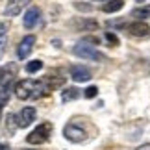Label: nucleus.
Returning <instances> with one entry per match:
<instances>
[{"mask_svg":"<svg viewBox=\"0 0 150 150\" xmlns=\"http://www.w3.org/2000/svg\"><path fill=\"white\" fill-rule=\"evenodd\" d=\"M13 91H15V96L19 100H37V98H43V96H47L50 93L43 80L37 82V80H32V78L17 82Z\"/></svg>","mask_w":150,"mask_h":150,"instance_id":"1","label":"nucleus"},{"mask_svg":"<svg viewBox=\"0 0 150 150\" xmlns=\"http://www.w3.org/2000/svg\"><path fill=\"white\" fill-rule=\"evenodd\" d=\"M95 45H98V39L85 37V39H82V41L72 48V52L78 57H82V59H91V61H102V59H106L104 54H100V52L96 50Z\"/></svg>","mask_w":150,"mask_h":150,"instance_id":"2","label":"nucleus"},{"mask_svg":"<svg viewBox=\"0 0 150 150\" xmlns=\"http://www.w3.org/2000/svg\"><path fill=\"white\" fill-rule=\"evenodd\" d=\"M52 132H54L52 122H41L35 130H32L30 134H28L26 141L30 143V145H43V143H47L50 139Z\"/></svg>","mask_w":150,"mask_h":150,"instance_id":"3","label":"nucleus"},{"mask_svg":"<svg viewBox=\"0 0 150 150\" xmlns=\"http://www.w3.org/2000/svg\"><path fill=\"white\" fill-rule=\"evenodd\" d=\"M63 135H65V139L67 141H71V143H83V141H87V130L83 128L82 124H78V122H69L65 128H63Z\"/></svg>","mask_w":150,"mask_h":150,"instance_id":"4","label":"nucleus"},{"mask_svg":"<svg viewBox=\"0 0 150 150\" xmlns=\"http://www.w3.org/2000/svg\"><path fill=\"white\" fill-rule=\"evenodd\" d=\"M35 117H37L35 108L26 106V108H22L21 111L17 113V124H19V128H28V126L35 120Z\"/></svg>","mask_w":150,"mask_h":150,"instance_id":"5","label":"nucleus"},{"mask_svg":"<svg viewBox=\"0 0 150 150\" xmlns=\"http://www.w3.org/2000/svg\"><path fill=\"white\" fill-rule=\"evenodd\" d=\"M41 21V9L35 8V6H30L26 9L24 17H22V24H24L26 30H32V28L37 26V22Z\"/></svg>","mask_w":150,"mask_h":150,"instance_id":"6","label":"nucleus"},{"mask_svg":"<svg viewBox=\"0 0 150 150\" xmlns=\"http://www.w3.org/2000/svg\"><path fill=\"white\" fill-rule=\"evenodd\" d=\"M32 0H8L6 4V17H17L22 13V9L30 8Z\"/></svg>","mask_w":150,"mask_h":150,"instance_id":"7","label":"nucleus"},{"mask_svg":"<svg viewBox=\"0 0 150 150\" xmlns=\"http://www.w3.org/2000/svg\"><path fill=\"white\" fill-rule=\"evenodd\" d=\"M33 45H35V35L22 37V41L19 43V47H17V57H19V59H26V57L32 54Z\"/></svg>","mask_w":150,"mask_h":150,"instance_id":"8","label":"nucleus"},{"mask_svg":"<svg viewBox=\"0 0 150 150\" xmlns=\"http://www.w3.org/2000/svg\"><path fill=\"white\" fill-rule=\"evenodd\" d=\"M126 32H128L130 35H134V37H145V35L150 33V26L145 21H134V22H130V24L126 26Z\"/></svg>","mask_w":150,"mask_h":150,"instance_id":"9","label":"nucleus"},{"mask_svg":"<svg viewBox=\"0 0 150 150\" xmlns=\"http://www.w3.org/2000/svg\"><path fill=\"white\" fill-rule=\"evenodd\" d=\"M71 78L74 80L76 83H85L91 80V71L87 67H82V65H74L71 69Z\"/></svg>","mask_w":150,"mask_h":150,"instance_id":"10","label":"nucleus"},{"mask_svg":"<svg viewBox=\"0 0 150 150\" xmlns=\"http://www.w3.org/2000/svg\"><path fill=\"white\" fill-rule=\"evenodd\" d=\"M13 76H15V67H13V65L0 69V85L9 87L11 82H13Z\"/></svg>","mask_w":150,"mask_h":150,"instance_id":"11","label":"nucleus"},{"mask_svg":"<svg viewBox=\"0 0 150 150\" xmlns=\"http://www.w3.org/2000/svg\"><path fill=\"white\" fill-rule=\"evenodd\" d=\"M80 95H82V91H80L78 87H65L61 91V100L63 102H71V100L80 98Z\"/></svg>","mask_w":150,"mask_h":150,"instance_id":"12","label":"nucleus"},{"mask_svg":"<svg viewBox=\"0 0 150 150\" xmlns=\"http://www.w3.org/2000/svg\"><path fill=\"white\" fill-rule=\"evenodd\" d=\"M124 8V0H109V2L104 4L102 11L104 13H117V11H120Z\"/></svg>","mask_w":150,"mask_h":150,"instance_id":"13","label":"nucleus"},{"mask_svg":"<svg viewBox=\"0 0 150 150\" xmlns=\"http://www.w3.org/2000/svg\"><path fill=\"white\" fill-rule=\"evenodd\" d=\"M24 69H26L28 74H33V72H37V71H41V69H43V61L41 59H32V61L26 63Z\"/></svg>","mask_w":150,"mask_h":150,"instance_id":"14","label":"nucleus"},{"mask_svg":"<svg viewBox=\"0 0 150 150\" xmlns=\"http://www.w3.org/2000/svg\"><path fill=\"white\" fill-rule=\"evenodd\" d=\"M78 26L83 28L85 32H93V30L98 28V22H96V21H91V19H82V21L78 22Z\"/></svg>","mask_w":150,"mask_h":150,"instance_id":"15","label":"nucleus"},{"mask_svg":"<svg viewBox=\"0 0 150 150\" xmlns=\"http://www.w3.org/2000/svg\"><path fill=\"white\" fill-rule=\"evenodd\" d=\"M132 15L137 17V19H146V17H150V6H143V8H137L132 11Z\"/></svg>","mask_w":150,"mask_h":150,"instance_id":"16","label":"nucleus"},{"mask_svg":"<svg viewBox=\"0 0 150 150\" xmlns=\"http://www.w3.org/2000/svg\"><path fill=\"white\" fill-rule=\"evenodd\" d=\"M9 100V87H4V85H0V106H6Z\"/></svg>","mask_w":150,"mask_h":150,"instance_id":"17","label":"nucleus"},{"mask_svg":"<svg viewBox=\"0 0 150 150\" xmlns=\"http://www.w3.org/2000/svg\"><path fill=\"white\" fill-rule=\"evenodd\" d=\"M96 95H98V89H96L95 85H91V87H87V89H85V93H83V96H85V98H95Z\"/></svg>","mask_w":150,"mask_h":150,"instance_id":"18","label":"nucleus"},{"mask_svg":"<svg viewBox=\"0 0 150 150\" xmlns=\"http://www.w3.org/2000/svg\"><path fill=\"white\" fill-rule=\"evenodd\" d=\"M106 39H108L109 43H113L115 47L119 45V39H117V35H115V33H111V32H108V33H106Z\"/></svg>","mask_w":150,"mask_h":150,"instance_id":"19","label":"nucleus"},{"mask_svg":"<svg viewBox=\"0 0 150 150\" xmlns=\"http://www.w3.org/2000/svg\"><path fill=\"white\" fill-rule=\"evenodd\" d=\"M6 32H8V22H0V39L6 37Z\"/></svg>","mask_w":150,"mask_h":150,"instance_id":"20","label":"nucleus"},{"mask_svg":"<svg viewBox=\"0 0 150 150\" xmlns=\"http://www.w3.org/2000/svg\"><path fill=\"white\" fill-rule=\"evenodd\" d=\"M6 43H8V41H6V37H2V39H0V57H2L4 50H6Z\"/></svg>","mask_w":150,"mask_h":150,"instance_id":"21","label":"nucleus"},{"mask_svg":"<svg viewBox=\"0 0 150 150\" xmlns=\"http://www.w3.org/2000/svg\"><path fill=\"white\" fill-rule=\"evenodd\" d=\"M134 150H150V143H145V145H141V146H137Z\"/></svg>","mask_w":150,"mask_h":150,"instance_id":"22","label":"nucleus"},{"mask_svg":"<svg viewBox=\"0 0 150 150\" xmlns=\"http://www.w3.org/2000/svg\"><path fill=\"white\" fill-rule=\"evenodd\" d=\"M0 150H9V146H8V145H2V143H0Z\"/></svg>","mask_w":150,"mask_h":150,"instance_id":"23","label":"nucleus"},{"mask_svg":"<svg viewBox=\"0 0 150 150\" xmlns=\"http://www.w3.org/2000/svg\"><path fill=\"white\" fill-rule=\"evenodd\" d=\"M135 2H139V4H146V2H150V0H135Z\"/></svg>","mask_w":150,"mask_h":150,"instance_id":"24","label":"nucleus"},{"mask_svg":"<svg viewBox=\"0 0 150 150\" xmlns=\"http://www.w3.org/2000/svg\"><path fill=\"white\" fill-rule=\"evenodd\" d=\"M0 122H2V106H0Z\"/></svg>","mask_w":150,"mask_h":150,"instance_id":"25","label":"nucleus"},{"mask_svg":"<svg viewBox=\"0 0 150 150\" xmlns=\"http://www.w3.org/2000/svg\"><path fill=\"white\" fill-rule=\"evenodd\" d=\"M24 150H30V148H24Z\"/></svg>","mask_w":150,"mask_h":150,"instance_id":"26","label":"nucleus"}]
</instances>
